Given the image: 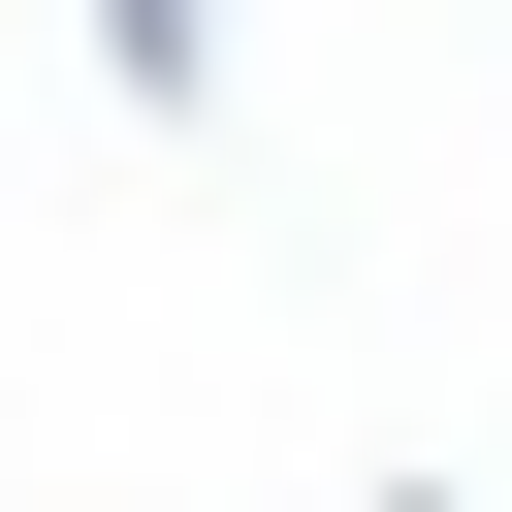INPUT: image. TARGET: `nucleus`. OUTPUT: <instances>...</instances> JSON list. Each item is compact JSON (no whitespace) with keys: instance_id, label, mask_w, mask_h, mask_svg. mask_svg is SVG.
I'll return each mask as SVG.
<instances>
[{"instance_id":"1","label":"nucleus","mask_w":512,"mask_h":512,"mask_svg":"<svg viewBox=\"0 0 512 512\" xmlns=\"http://www.w3.org/2000/svg\"><path fill=\"white\" fill-rule=\"evenodd\" d=\"M96 64L128 96H224V0H96Z\"/></svg>"},{"instance_id":"2","label":"nucleus","mask_w":512,"mask_h":512,"mask_svg":"<svg viewBox=\"0 0 512 512\" xmlns=\"http://www.w3.org/2000/svg\"><path fill=\"white\" fill-rule=\"evenodd\" d=\"M384 512H448V480H384Z\"/></svg>"}]
</instances>
